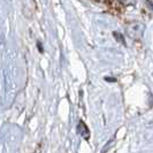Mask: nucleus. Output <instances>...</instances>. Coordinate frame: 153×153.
Returning <instances> with one entry per match:
<instances>
[{"instance_id": "obj_1", "label": "nucleus", "mask_w": 153, "mask_h": 153, "mask_svg": "<svg viewBox=\"0 0 153 153\" xmlns=\"http://www.w3.org/2000/svg\"><path fill=\"white\" fill-rule=\"evenodd\" d=\"M143 32H144V25L142 23L135 22L129 25L128 28V33L131 38L138 39L143 36Z\"/></svg>"}, {"instance_id": "obj_2", "label": "nucleus", "mask_w": 153, "mask_h": 153, "mask_svg": "<svg viewBox=\"0 0 153 153\" xmlns=\"http://www.w3.org/2000/svg\"><path fill=\"white\" fill-rule=\"evenodd\" d=\"M114 36H115V38L117 39L119 42H121L122 44H124V40H123V38H122V36L120 35V33H117V32H114Z\"/></svg>"}]
</instances>
